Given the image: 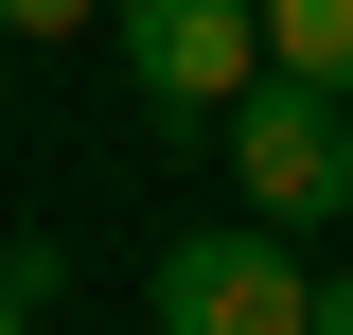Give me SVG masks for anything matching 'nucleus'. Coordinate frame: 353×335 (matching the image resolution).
I'll use <instances>...</instances> for the list:
<instances>
[{"label": "nucleus", "instance_id": "20e7f679", "mask_svg": "<svg viewBox=\"0 0 353 335\" xmlns=\"http://www.w3.org/2000/svg\"><path fill=\"white\" fill-rule=\"evenodd\" d=\"M265 71H318V88H353V0H265Z\"/></svg>", "mask_w": 353, "mask_h": 335}, {"label": "nucleus", "instance_id": "0eeeda50", "mask_svg": "<svg viewBox=\"0 0 353 335\" xmlns=\"http://www.w3.org/2000/svg\"><path fill=\"white\" fill-rule=\"evenodd\" d=\"M0 335H36V300H18V283H0Z\"/></svg>", "mask_w": 353, "mask_h": 335}, {"label": "nucleus", "instance_id": "f257e3e1", "mask_svg": "<svg viewBox=\"0 0 353 335\" xmlns=\"http://www.w3.org/2000/svg\"><path fill=\"white\" fill-rule=\"evenodd\" d=\"M141 318H159V335H318V265L283 247L265 212H230V230H159Z\"/></svg>", "mask_w": 353, "mask_h": 335}, {"label": "nucleus", "instance_id": "6e6552de", "mask_svg": "<svg viewBox=\"0 0 353 335\" xmlns=\"http://www.w3.org/2000/svg\"><path fill=\"white\" fill-rule=\"evenodd\" d=\"M0 53H18V36H0Z\"/></svg>", "mask_w": 353, "mask_h": 335}, {"label": "nucleus", "instance_id": "f03ea898", "mask_svg": "<svg viewBox=\"0 0 353 335\" xmlns=\"http://www.w3.org/2000/svg\"><path fill=\"white\" fill-rule=\"evenodd\" d=\"M230 176H248L265 230H336V212H353V88L248 71V88H230Z\"/></svg>", "mask_w": 353, "mask_h": 335}, {"label": "nucleus", "instance_id": "7ed1b4c3", "mask_svg": "<svg viewBox=\"0 0 353 335\" xmlns=\"http://www.w3.org/2000/svg\"><path fill=\"white\" fill-rule=\"evenodd\" d=\"M106 36L159 124H230V88L265 71V0H106Z\"/></svg>", "mask_w": 353, "mask_h": 335}, {"label": "nucleus", "instance_id": "423d86ee", "mask_svg": "<svg viewBox=\"0 0 353 335\" xmlns=\"http://www.w3.org/2000/svg\"><path fill=\"white\" fill-rule=\"evenodd\" d=\"M318 335H353V265H336V283H318Z\"/></svg>", "mask_w": 353, "mask_h": 335}, {"label": "nucleus", "instance_id": "39448f33", "mask_svg": "<svg viewBox=\"0 0 353 335\" xmlns=\"http://www.w3.org/2000/svg\"><path fill=\"white\" fill-rule=\"evenodd\" d=\"M0 36H106V0H0Z\"/></svg>", "mask_w": 353, "mask_h": 335}]
</instances>
